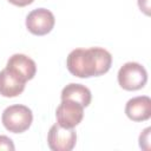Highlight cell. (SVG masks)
Returning a JSON list of instances; mask_svg holds the SVG:
<instances>
[{"instance_id":"cell-1","label":"cell","mask_w":151,"mask_h":151,"mask_svg":"<svg viewBox=\"0 0 151 151\" xmlns=\"http://www.w3.org/2000/svg\"><path fill=\"white\" fill-rule=\"evenodd\" d=\"M112 65L111 53L101 47L76 48L66 59V67L78 78L99 77L106 73Z\"/></svg>"},{"instance_id":"cell-2","label":"cell","mask_w":151,"mask_h":151,"mask_svg":"<svg viewBox=\"0 0 151 151\" xmlns=\"http://www.w3.org/2000/svg\"><path fill=\"white\" fill-rule=\"evenodd\" d=\"M1 122L5 129L9 132L22 133L31 126L33 122V113L31 109L25 105H11L4 110Z\"/></svg>"},{"instance_id":"cell-3","label":"cell","mask_w":151,"mask_h":151,"mask_svg":"<svg viewBox=\"0 0 151 151\" xmlns=\"http://www.w3.org/2000/svg\"><path fill=\"white\" fill-rule=\"evenodd\" d=\"M118 84L126 91H136L145 86L147 81V72L144 66L138 63L129 61L118 71Z\"/></svg>"},{"instance_id":"cell-4","label":"cell","mask_w":151,"mask_h":151,"mask_svg":"<svg viewBox=\"0 0 151 151\" xmlns=\"http://www.w3.org/2000/svg\"><path fill=\"white\" fill-rule=\"evenodd\" d=\"M57 122L60 126L73 129L84 117V106L71 99H61V103L55 111Z\"/></svg>"},{"instance_id":"cell-5","label":"cell","mask_w":151,"mask_h":151,"mask_svg":"<svg viewBox=\"0 0 151 151\" xmlns=\"http://www.w3.org/2000/svg\"><path fill=\"white\" fill-rule=\"evenodd\" d=\"M77 143V133L73 129L60 126L58 123L52 125L47 134L48 147L53 151H71Z\"/></svg>"},{"instance_id":"cell-6","label":"cell","mask_w":151,"mask_h":151,"mask_svg":"<svg viewBox=\"0 0 151 151\" xmlns=\"http://www.w3.org/2000/svg\"><path fill=\"white\" fill-rule=\"evenodd\" d=\"M54 15L50 9L37 8L26 17V27L34 35H45L54 27Z\"/></svg>"},{"instance_id":"cell-7","label":"cell","mask_w":151,"mask_h":151,"mask_svg":"<svg viewBox=\"0 0 151 151\" xmlns=\"http://www.w3.org/2000/svg\"><path fill=\"white\" fill-rule=\"evenodd\" d=\"M6 68L12 71L24 81L33 79L37 72L35 61L21 53H15L12 57H9V59L7 60Z\"/></svg>"},{"instance_id":"cell-8","label":"cell","mask_w":151,"mask_h":151,"mask_svg":"<svg viewBox=\"0 0 151 151\" xmlns=\"http://www.w3.org/2000/svg\"><path fill=\"white\" fill-rule=\"evenodd\" d=\"M125 114L133 122H144L151 117V99L147 96H138L127 100Z\"/></svg>"},{"instance_id":"cell-9","label":"cell","mask_w":151,"mask_h":151,"mask_svg":"<svg viewBox=\"0 0 151 151\" xmlns=\"http://www.w3.org/2000/svg\"><path fill=\"white\" fill-rule=\"evenodd\" d=\"M26 81L20 79L8 68L0 71V94L6 98L18 97L25 90Z\"/></svg>"},{"instance_id":"cell-10","label":"cell","mask_w":151,"mask_h":151,"mask_svg":"<svg viewBox=\"0 0 151 151\" xmlns=\"http://www.w3.org/2000/svg\"><path fill=\"white\" fill-rule=\"evenodd\" d=\"M61 99H71V100L79 103L84 107H86L91 103L92 94H91V91L86 86H84L81 84L71 83L63 88Z\"/></svg>"},{"instance_id":"cell-11","label":"cell","mask_w":151,"mask_h":151,"mask_svg":"<svg viewBox=\"0 0 151 151\" xmlns=\"http://www.w3.org/2000/svg\"><path fill=\"white\" fill-rule=\"evenodd\" d=\"M150 127H146L139 136V146L143 150H150Z\"/></svg>"},{"instance_id":"cell-12","label":"cell","mask_w":151,"mask_h":151,"mask_svg":"<svg viewBox=\"0 0 151 151\" xmlns=\"http://www.w3.org/2000/svg\"><path fill=\"white\" fill-rule=\"evenodd\" d=\"M15 149L12 139L7 136H0V150H7V151H13Z\"/></svg>"},{"instance_id":"cell-13","label":"cell","mask_w":151,"mask_h":151,"mask_svg":"<svg viewBox=\"0 0 151 151\" xmlns=\"http://www.w3.org/2000/svg\"><path fill=\"white\" fill-rule=\"evenodd\" d=\"M138 6L142 12L150 15V0H138Z\"/></svg>"},{"instance_id":"cell-14","label":"cell","mask_w":151,"mask_h":151,"mask_svg":"<svg viewBox=\"0 0 151 151\" xmlns=\"http://www.w3.org/2000/svg\"><path fill=\"white\" fill-rule=\"evenodd\" d=\"M11 4L15 5V6H19V7H24V6H27L29 4H32L34 0H8Z\"/></svg>"}]
</instances>
